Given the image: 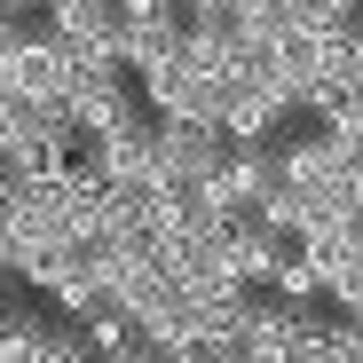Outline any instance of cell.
Wrapping results in <instances>:
<instances>
[{
	"mask_svg": "<svg viewBox=\"0 0 363 363\" xmlns=\"http://www.w3.org/2000/svg\"><path fill=\"white\" fill-rule=\"evenodd\" d=\"M16 32H24L16 16H0V72H9V55H16Z\"/></svg>",
	"mask_w": 363,
	"mask_h": 363,
	"instance_id": "obj_11",
	"label": "cell"
},
{
	"mask_svg": "<svg viewBox=\"0 0 363 363\" xmlns=\"http://www.w3.org/2000/svg\"><path fill=\"white\" fill-rule=\"evenodd\" d=\"M79 340H87V355L103 363V355H118V347H135L143 332H135V316H127V308H118V300H103V308H95V316H79Z\"/></svg>",
	"mask_w": 363,
	"mask_h": 363,
	"instance_id": "obj_9",
	"label": "cell"
},
{
	"mask_svg": "<svg viewBox=\"0 0 363 363\" xmlns=\"http://www.w3.org/2000/svg\"><path fill=\"white\" fill-rule=\"evenodd\" d=\"M111 9H118V55H127V72H150L166 55H182V32H190L182 0H111Z\"/></svg>",
	"mask_w": 363,
	"mask_h": 363,
	"instance_id": "obj_1",
	"label": "cell"
},
{
	"mask_svg": "<svg viewBox=\"0 0 363 363\" xmlns=\"http://www.w3.org/2000/svg\"><path fill=\"white\" fill-rule=\"evenodd\" d=\"M87 166L111 182V190H127V182H150V174H158V118H150V111H135L127 127L95 135V143H87Z\"/></svg>",
	"mask_w": 363,
	"mask_h": 363,
	"instance_id": "obj_4",
	"label": "cell"
},
{
	"mask_svg": "<svg viewBox=\"0 0 363 363\" xmlns=\"http://www.w3.org/2000/svg\"><path fill=\"white\" fill-rule=\"evenodd\" d=\"M48 32L64 40V48H79V55H103V48H118V9L111 0H48Z\"/></svg>",
	"mask_w": 363,
	"mask_h": 363,
	"instance_id": "obj_7",
	"label": "cell"
},
{
	"mask_svg": "<svg viewBox=\"0 0 363 363\" xmlns=\"http://www.w3.org/2000/svg\"><path fill=\"white\" fill-rule=\"evenodd\" d=\"M135 79H143L150 118H213V111H221V95L206 87V72L190 64V55H166V64H150V72H135Z\"/></svg>",
	"mask_w": 363,
	"mask_h": 363,
	"instance_id": "obj_5",
	"label": "cell"
},
{
	"mask_svg": "<svg viewBox=\"0 0 363 363\" xmlns=\"http://www.w3.org/2000/svg\"><path fill=\"white\" fill-rule=\"evenodd\" d=\"M269 182H277V150H269V143H229L221 166L198 182V206H206V213H253Z\"/></svg>",
	"mask_w": 363,
	"mask_h": 363,
	"instance_id": "obj_2",
	"label": "cell"
},
{
	"mask_svg": "<svg viewBox=\"0 0 363 363\" xmlns=\"http://www.w3.org/2000/svg\"><path fill=\"white\" fill-rule=\"evenodd\" d=\"M135 118V79H79V95H72V127L95 143V135H111V127H127Z\"/></svg>",
	"mask_w": 363,
	"mask_h": 363,
	"instance_id": "obj_8",
	"label": "cell"
},
{
	"mask_svg": "<svg viewBox=\"0 0 363 363\" xmlns=\"http://www.w3.org/2000/svg\"><path fill=\"white\" fill-rule=\"evenodd\" d=\"M284 118H300V103L261 72L253 87H237V95H221V111H213V127L229 135V143H284Z\"/></svg>",
	"mask_w": 363,
	"mask_h": 363,
	"instance_id": "obj_3",
	"label": "cell"
},
{
	"mask_svg": "<svg viewBox=\"0 0 363 363\" xmlns=\"http://www.w3.org/2000/svg\"><path fill=\"white\" fill-rule=\"evenodd\" d=\"M40 347H48L40 308H0V363H40Z\"/></svg>",
	"mask_w": 363,
	"mask_h": 363,
	"instance_id": "obj_10",
	"label": "cell"
},
{
	"mask_svg": "<svg viewBox=\"0 0 363 363\" xmlns=\"http://www.w3.org/2000/svg\"><path fill=\"white\" fill-rule=\"evenodd\" d=\"M0 292H9V245H0Z\"/></svg>",
	"mask_w": 363,
	"mask_h": 363,
	"instance_id": "obj_12",
	"label": "cell"
},
{
	"mask_svg": "<svg viewBox=\"0 0 363 363\" xmlns=\"http://www.w3.org/2000/svg\"><path fill=\"white\" fill-rule=\"evenodd\" d=\"M229 135L213 118H158V174H182V182H206L221 166Z\"/></svg>",
	"mask_w": 363,
	"mask_h": 363,
	"instance_id": "obj_6",
	"label": "cell"
}]
</instances>
